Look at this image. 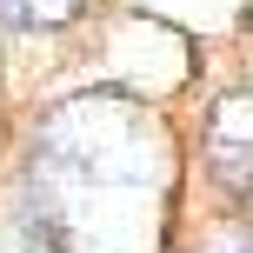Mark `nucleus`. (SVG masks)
<instances>
[{
    "mask_svg": "<svg viewBox=\"0 0 253 253\" xmlns=\"http://www.w3.org/2000/svg\"><path fill=\"white\" fill-rule=\"evenodd\" d=\"M40 173L47 187L67 193H140L153 180V126L133 100H114V93L60 100L40 120Z\"/></svg>",
    "mask_w": 253,
    "mask_h": 253,
    "instance_id": "obj_1",
    "label": "nucleus"
},
{
    "mask_svg": "<svg viewBox=\"0 0 253 253\" xmlns=\"http://www.w3.org/2000/svg\"><path fill=\"white\" fill-rule=\"evenodd\" d=\"M213 253H253V233H240V240H220Z\"/></svg>",
    "mask_w": 253,
    "mask_h": 253,
    "instance_id": "obj_4",
    "label": "nucleus"
},
{
    "mask_svg": "<svg viewBox=\"0 0 253 253\" xmlns=\"http://www.w3.org/2000/svg\"><path fill=\"white\" fill-rule=\"evenodd\" d=\"M80 0H0V27L7 34H53V27H74Z\"/></svg>",
    "mask_w": 253,
    "mask_h": 253,
    "instance_id": "obj_3",
    "label": "nucleus"
},
{
    "mask_svg": "<svg viewBox=\"0 0 253 253\" xmlns=\"http://www.w3.org/2000/svg\"><path fill=\"white\" fill-rule=\"evenodd\" d=\"M207 167L233 193H253V93H220L207 114Z\"/></svg>",
    "mask_w": 253,
    "mask_h": 253,
    "instance_id": "obj_2",
    "label": "nucleus"
}]
</instances>
